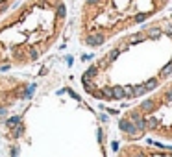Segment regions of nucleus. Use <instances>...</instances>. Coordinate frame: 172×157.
<instances>
[{"instance_id": "nucleus-1", "label": "nucleus", "mask_w": 172, "mask_h": 157, "mask_svg": "<svg viewBox=\"0 0 172 157\" xmlns=\"http://www.w3.org/2000/svg\"><path fill=\"white\" fill-rule=\"evenodd\" d=\"M172 78V13L119 35L80 78L81 89L104 104L135 102Z\"/></svg>"}, {"instance_id": "nucleus-2", "label": "nucleus", "mask_w": 172, "mask_h": 157, "mask_svg": "<svg viewBox=\"0 0 172 157\" xmlns=\"http://www.w3.org/2000/svg\"><path fill=\"white\" fill-rule=\"evenodd\" d=\"M67 24L65 0H22L0 19V70L24 69L46 56Z\"/></svg>"}, {"instance_id": "nucleus-3", "label": "nucleus", "mask_w": 172, "mask_h": 157, "mask_svg": "<svg viewBox=\"0 0 172 157\" xmlns=\"http://www.w3.org/2000/svg\"><path fill=\"white\" fill-rule=\"evenodd\" d=\"M170 0H83L78 17V41L96 50L119 35L159 17Z\"/></svg>"}, {"instance_id": "nucleus-4", "label": "nucleus", "mask_w": 172, "mask_h": 157, "mask_svg": "<svg viewBox=\"0 0 172 157\" xmlns=\"http://www.w3.org/2000/svg\"><path fill=\"white\" fill-rule=\"evenodd\" d=\"M119 133L126 142L152 139L172 144V78L122 113Z\"/></svg>"}, {"instance_id": "nucleus-5", "label": "nucleus", "mask_w": 172, "mask_h": 157, "mask_svg": "<svg viewBox=\"0 0 172 157\" xmlns=\"http://www.w3.org/2000/svg\"><path fill=\"white\" fill-rule=\"evenodd\" d=\"M30 83L21 76L0 74V109H9L30 94Z\"/></svg>"}, {"instance_id": "nucleus-6", "label": "nucleus", "mask_w": 172, "mask_h": 157, "mask_svg": "<svg viewBox=\"0 0 172 157\" xmlns=\"http://www.w3.org/2000/svg\"><path fill=\"white\" fill-rule=\"evenodd\" d=\"M115 157H172V146H154L143 142H124Z\"/></svg>"}, {"instance_id": "nucleus-7", "label": "nucleus", "mask_w": 172, "mask_h": 157, "mask_svg": "<svg viewBox=\"0 0 172 157\" xmlns=\"http://www.w3.org/2000/svg\"><path fill=\"white\" fill-rule=\"evenodd\" d=\"M15 2H17V0H0V19L15 6Z\"/></svg>"}]
</instances>
